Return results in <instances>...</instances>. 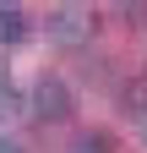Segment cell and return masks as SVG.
Instances as JSON below:
<instances>
[{
  "instance_id": "6da1fadb",
  "label": "cell",
  "mask_w": 147,
  "mask_h": 153,
  "mask_svg": "<svg viewBox=\"0 0 147 153\" xmlns=\"http://www.w3.org/2000/svg\"><path fill=\"white\" fill-rule=\"evenodd\" d=\"M27 109L38 115V120H49V126L71 120V82L54 76V71H44L38 82H33V93H27Z\"/></svg>"
},
{
  "instance_id": "7a4b0ae2",
  "label": "cell",
  "mask_w": 147,
  "mask_h": 153,
  "mask_svg": "<svg viewBox=\"0 0 147 153\" xmlns=\"http://www.w3.org/2000/svg\"><path fill=\"white\" fill-rule=\"evenodd\" d=\"M49 33H54V44H87V38H93V11L60 6V11L49 16Z\"/></svg>"
},
{
  "instance_id": "3957f363",
  "label": "cell",
  "mask_w": 147,
  "mask_h": 153,
  "mask_svg": "<svg viewBox=\"0 0 147 153\" xmlns=\"http://www.w3.org/2000/svg\"><path fill=\"white\" fill-rule=\"evenodd\" d=\"M27 33H33V22H27L22 11H16V6H0V44H22Z\"/></svg>"
},
{
  "instance_id": "277c9868",
  "label": "cell",
  "mask_w": 147,
  "mask_h": 153,
  "mask_svg": "<svg viewBox=\"0 0 147 153\" xmlns=\"http://www.w3.org/2000/svg\"><path fill=\"white\" fill-rule=\"evenodd\" d=\"M16 109H22V93H16V82H11V71L0 66V120H11Z\"/></svg>"
},
{
  "instance_id": "5b68a950",
  "label": "cell",
  "mask_w": 147,
  "mask_h": 153,
  "mask_svg": "<svg viewBox=\"0 0 147 153\" xmlns=\"http://www.w3.org/2000/svg\"><path fill=\"white\" fill-rule=\"evenodd\" d=\"M120 104H125V115H131V120H136V115L147 109V82H142V76H136V82H125V93H120Z\"/></svg>"
},
{
  "instance_id": "8992f818",
  "label": "cell",
  "mask_w": 147,
  "mask_h": 153,
  "mask_svg": "<svg viewBox=\"0 0 147 153\" xmlns=\"http://www.w3.org/2000/svg\"><path fill=\"white\" fill-rule=\"evenodd\" d=\"M71 153H109V137L104 131H82V137L71 142Z\"/></svg>"
},
{
  "instance_id": "52a82bcc",
  "label": "cell",
  "mask_w": 147,
  "mask_h": 153,
  "mask_svg": "<svg viewBox=\"0 0 147 153\" xmlns=\"http://www.w3.org/2000/svg\"><path fill=\"white\" fill-rule=\"evenodd\" d=\"M0 153H22V148H16V142H11V137H0Z\"/></svg>"
},
{
  "instance_id": "ba28073f",
  "label": "cell",
  "mask_w": 147,
  "mask_h": 153,
  "mask_svg": "<svg viewBox=\"0 0 147 153\" xmlns=\"http://www.w3.org/2000/svg\"><path fill=\"white\" fill-rule=\"evenodd\" d=\"M136 131H142V142H147V109H142V115H136Z\"/></svg>"
},
{
  "instance_id": "9c48e42d",
  "label": "cell",
  "mask_w": 147,
  "mask_h": 153,
  "mask_svg": "<svg viewBox=\"0 0 147 153\" xmlns=\"http://www.w3.org/2000/svg\"><path fill=\"white\" fill-rule=\"evenodd\" d=\"M142 82H147V76H142Z\"/></svg>"
}]
</instances>
